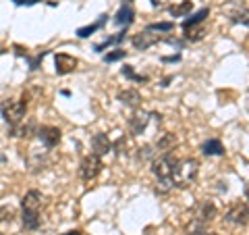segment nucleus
<instances>
[{"instance_id":"nucleus-20","label":"nucleus","mask_w":249,"mask_h":235,"mask_svg":"<svg viewBox=\"0 0 249 235\" xmlns=\"http://www.w3.org/2000/svg\"><path fill=\"white\" fill-rule=\"evenodd\" d=\"M104 21H106V17H100V19H98V23H93V25H88V27H81L79 31H77V36H79V38H88V36H91V34H93V31H96V29H100V27H102V25H104Z\"/></svg>"},{"instance_id":"nucleus-1","label":"nucleus","mask_w":249,"mask_h":235,"mask_svg":"<svg viewBox=\"0 0 249 235\" xmlns=\"http://www.w3.org/2000/svg\"><path fill=\"white\" fill-rule=\"evenodd\" d=\"M197 175H199V162L196 158H183V160H177L170 179H173L175 187H178V190H185V187H189V185L196 183Z\"/></svg>"},{"instance_id":"nucleus-12","label":"nucleus","mask_w":249,"mask_h":235,"mask_svg":"<svg viewBox=\"0 0 249 235\" xmlns=\"http://www.w3.org/2000/svg\"><path fill=\"white\" fill-rule=\"evenodd\" d=\"M91 146H93V154H98V156L106 154L112 148V144H110V139H108L106 133H98V136H93Z\"/></svg>"},{"instance_id":"nucleus-28","label":"nucleus","mask_w":249,"mask_h":235,"mask_svg":"<svg viewBox=\"0 0 249 235\" xmlns=\"http://www.w3.org/2000/svg\"><path fill=\"white\" fill-rule=\"evenodd\" d=\"M13 216H15V210L11 206H2V208H0V223H2V221H11Z\"/></svg>"},{"instance_id":"nucleus-16","label":"nucleus","mask_w":249,"mask_h":235,"mask_svg":"<svg viewBox=\"0 0 249 235\" xmlns=\"http://www.w3.org/2000/svg\"><path fill=\"white\" fill-rule=\"evenodd\" d=\"M191 9H193L191 0H183V2L170 6V15H173V17H185L187 13H191Z\"/></svg>"},{"instance_id":"nucleus-10","label":"nucleus","mask_w":249,"mask_h":235,"mask_svg":"<svg viewBox=\"0 0 249 235\" xmlns=\"http://www.w3.org/2000/svg\"><path fill=\"white\" fill-rule=\"evenodd\" d=\"M158 40H160L158 36L152 34L150 29H145V31H142V34H137V36L133 38V46H135L137 50H147L150 46H154Z\"/></svg>"},{"instance_id":"nucleus-8","label":"nucleus","mask_w":249,"mask_h":235,"mask_svg":"<svg viewBox=\"0 0 249 235\" xmlns=\"http://www.w3.org/2000/svg\"><path fill=\"white\" fill-rule=\"evenodd\" d=\"M37 136H40V139L44 142L46 148H54L60 142V129L52 127V125H44V127H40L37 129Z\"/></svg>"},{"instance_id":"nucleus-11","label":"nucleus","mask_w":249,"mask_h":235,"mask_svg":"<svg viewBox=\"0 0 249 235\" xmlns=\"http://www.w3.org/2000/svg\"><path fill=\"white\" fill-rule=\"evenodd\" d=\"M119 100L124 106H129V108H139V106H142V94H139L137 90H124V92H121Z\"/></svg>"},{"instance_id":"nucleus-4","label":"nucleus","mask_w":249,"mask_h":235,"mask_svg":"<svg viewBox=\"0 0 249 235\" xmlns=\"http://www.w3.org/2000/svg\"><path fill=\"white\" fill-rule=\"evenodd\" d=\"M175 164H177V158L170 152H164L162 156H158L154 162H152V173L162 179V177H170L173 175V169H175Z\"/></svg>"},{"instance_id":"nucleus-24","label":"nucleus","mask_w":249,"mask_h":235,"mask_svg":"<svg viewBox=\"0 0 249 235\" xmlns=\"http://www.w3.org/2000/svg\"><path fill=\"white\" fill-rule=\"evenodd\" d=\"M214 216H216V208H214V204H204V206H201V215H199L201 221H212Z\"/></svg>"},{"instance_id":"nucleus-13","label":"nucleus","mask_w":249,"mask_h":235,"mask_svg":"<svg viewBox=\"0 0 249 235\" xmlns=\"http://www.w3.org/2000/svg\"><path fill=\"white\" fill-rule=\"evenodd\" d=\"M21 221H23V225H25V229L36 231L37 227L42 225V216H40V213H36V210H23Z\"/></svg>"},{"instance_id":"nucleus-21","label":"nucleus","mask_w":249,"mask_h":235,"mask_svg":"<svg viewBox=\"0 0 249 235\" xmlns=\"http://www.w3.org/2000/svg\"><path fill=\"white\" fill-rule=\"evenodd\" d=\"M175 187V183H173V179L170 177H162V179H158V183H156V192L158 194H166V192H170Z\"/></svg>"},{"instance_id":"nucleus-5","label":"nucleus","mask_w":249,"mask_h":235,"mask_svg":"<svg viewBox=\"0 0 249 235\" xmlns=\"http://www.w3.org/2000/svg\"><path fill=\"white\" fill-rule=\"evenodd\" d=\"M224 218H227L229 223H232V225L243 227V225L249 223V206L245 204V202H235V204L227 210Z\"/></svg>"},{"instance_id":"nucleus-17","label":"nucleus","mask_w":249,"mask_h":235,"mask_svg":"<svg viewBox=\"0 0 249 235\" xmlns=\"http://www.w3.org/2000/svg\"><path fill=\"white\" fill-rule=\"evenodd\" d=\"M185 31V36H187V40H191V42H197V40H201L204 38V34H206V27L201 25H191V27H185L183 29Z\"/></svg>"},{"instance_id":"nucleus-31","label":"nucleus","mask_w":249,"mask_h":235,"mask_svg":"<svg viewBox=\"0 0 249 235\" xmlns=\"http://www.w3.org/2000/svg\"><path fill=\"white\" fill-rule=\"evenodd\" d=\"M62 235H81V231H77V229H73V231H67V233H62Z\"/></svg>"},{"instance_id":"nucleus-25","label":"nucleus","mask_w":249,"mask_h":235,"mask_svg":"<svg viewBox=\"0 0 249 235\" xmlns=\"http://www.w3.org/2000/svg\"><path fill=\"white\" fill-rule=\"evenodd\" d=\"M121 73H123L124 77H129V79H135V81H147V77L135 75V73H133V67H129V65H124V67L121 69Z\"/></svg>"},{"instance_id":"nucleus-22","label":"nucleus","mask_w":249,"mask_h":235,"mask_svg":"<svg viewBox=\"0 0 249 235\" xmlns=\"http://www.w3.org/2000/svg\"><path fill=\"white\" fill-rule=\"evenodd\" d=\"M123 40H124V31H123V34L110 36V38H108V40H104L102 44H98V46H96V50H98V52H102L104 48H108V46H112V44H119V42H123Z\"/></svg>"},{"instance_id":"nucleus-27","label":"nucleus","mask_w":249,"mask_h":235,"mask_svg":"<svg viewBox=\"0 0 249 235\" xmlns=\"http://www.w3.org/2000/svg\"><path fill=\"white\" fill-rule=\"evenodd\" d=\"M123 57H127V52H124V50H121V48H116L114 52L106 54V57H104V60H106V62H114V60H119V59H123Z\"/></svg>"},{"instance_id":"nucleus-15","label":"nucleus","mask_w":249,"mask_h":235,"mask_svg":"<svg viewBox=\"0 0 249 235\" xmlns=\"http://www.w3.org/2000/svg\"><path fill=\"white\" fill-rule=\"evenodd\" d=\"M201 150H204L206 156H222L224 154V146L220 139H208V142L201 146Z\"/></svg>"},{"instance_id":"nucleus-30","label":"nucleus","mask_w":249,"mask_h":235,"mask_svg":"<svg viewBox=\"0 0 249 235\" xmlns=\"http://www.w3.org/2000/svg\"><path fill=\"white\" fill-rule=\"evenodd\" d=\"M150 2H152L154 6H162V4H164V2H166V0H150Z\"/></svg>"},{"instance_id":"nucleus-29","label":"nucleus","mask_w":249,"mask_h":235,"mask_svg":"<svg viewBox=\"0 0 249 235\" xmlns=\"http://www.w3.org/2000/svg\"><path fill=\"white\" fill-rule=\"evenodd\" d=\"M13 2H17V4H34V2H37V0H13Z\"/></svg>"},{"instance_id":"nucleus-6","label":"nucleus","mask_w":249,"mask_h":235,"mask_svg":"<svg viewBox=\"0 0 249 235\" xmlns=\"http://www.w3.org/2000/svg\"><path fill=\"white\" fill-rule=\"evenodd\" d=\"M154 119V113H135L133 117L129 119V127L133 136H142V133L147 129V125Z\"/></svg>"},{"instance_id":"nucleus-19","label":"nucleus","mask_w":249,"mask_h":235,"mask_svg":"<svg viewBox=\"0 0 249 235\" xmlns=\"http://www.w3.org/2000/svg\"><path fill=\"white\" fill-rule=\"evenodd\" d=\"M208 15H210V9H201L199 13L193 15L191 19H185V21H183V29H185V27H191V25H199V23H204Z\"/></svg>"},{"instance_id":"nucleus-14","label":"nucleus","mask_w":249,"mask_h":235,"mask_svg":"<svg viewBox=\"0 0 249 235\" xmlns=\"http://www.w3.org/2000/svg\"><path fill=\"white\" fill-rule=\"evenodd\" d=\"M133 19H135V11L131 9L129 4H124L123 9H121L119 13H116V19H114V21L119 23V25H124V27H129L131 23H133Z\"/></svg>"},{"instance_id":"nucleus-7","label":"nucleus","mask_w":249,"mask_h":235,"mask_svg":"<svg viewBox=\"0 0 249 235\" xmlns=\"http://www.w3.org/2000/svg\"><path fill=\"white\" fill-rule=\"evenodd\" d=\"M54 62H56V73L58 75H67V73H73L77 65H79V60H77L75 57H71V54H65L60 52L54 57Z\"/></svg>"},{"instance_id":"nucleus-26","label":"nucleus","mask_w":249,"mask_h":235,"mask_svg":"<svg viewBox=\"0 0 249 235\" xmlns=\"http://www.w3.org/2000/svg\"><path fill=\"white\" fill-rule=\"evenodd\" d=\"M147 29H150V31H173L175 23H170V21H166V23H154V25H147Z\"/></svg>"},{"instance_id":"nucleus-2","label":"nucleus","mask_w":249,"mask_h":235,"mask_svg":"<svg viewBox=\"0 0 249 235\" xmlns=\"http://www.w3.org/2000/svg\"><path fill=\"white\" fill-rule=\"evenodd\" d=\"M0 111H2V117L4 121L15 127V125L23 123L25 119V113H27V102H23V100H4L2 106H0Z\"/></svg>"},{"instance_id":"nucleus-23","label":"nucleus","mask_w":249,"mask_h":235,"mask_svg":"<svg viewBox=\"0 0 249 235\" xmlns=\"http://www.w3.org/2000/svg\"><path fill=\"white\" fill-rule=\"evenodd\" d=\"M177 144V137L173 136V133H166L162 139H158V148L160 150H170V146Z\"/></svg>"},{"instance_id":"nucleus-18","label":"nucleus","mask_w":249,"mask_h":235,"mask_svg":"<svg viewBox=\"0 0 249 235\" xmlns=\"http://www.w3.org/2000/svg\"><path fill=\"white\" fill-rule=\"evenodd\" d=\"M231 21L232 23H241V25L249 27V9L243 6V9H237L235 13H231Z\"/></svg>"},{"instance_id":"nucleus-3","label":"nucleus","mask_w":249,"mask_h":235,"mask_svg":"<svg viewBox=\"0 0 249 235\" xmlns=\"http://www.w3.org/2000/svg\"><path fill=\"white\" fill-rule=\"evenodd\" d=\"M100 171H102V160H100L98 154H89L85 156V158L81 160V167H79V177L83 179V181H93Z\"/></svg>"},{"instance_id":"nucleus-32","label":"nucleus","mask_w":249,"mask_h":235,"mask_svg":"<svg viewBox=\"0 0 249 235\" xmlns=\"http://www.w3.org/2000/svg\"><path fill=\"white\" fill-rule=\"evenodd\" d=\"M189 235H214V233H208V231H196V233H189Z\"/></svg>"},{"instance_id":"nucleus-33","label":"nucleus","mask_w":249,"mask_h":235,"mask_svg":"<svg viewBox=\"0 0 249 235\" xmlns=\"http://www.w3.org/2000/svg\"><path fill=\"white\" fill-rule=\"evenodd\" d=\"M245 196H247V198H249V183L245 185Z\"/></svg>"},{"instance_id":"nucleus-9","label":"nucleus","mask_w":249,"mask_h":235,"mask_svg":"<svg viewBox=\"0 0 249 235\" xmlns=\"http://www.w3.org/2000/svg\"><path fill=\"white\" fill-rule=\"evenodd\" d=\"M42 202H44L42 192L31 190V192H27L25 196H23V200H21V208H23V210H36V213H40Z\"/></svg>"}]
</instances>
